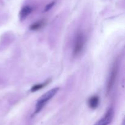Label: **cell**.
<instances>
[{
    "mask_svg": "<svg viewBox=\"0 0 125 125\" xmlns=\"http://www.w3.org/2000/svg\"><path fill=\"white\" fill-rule=\"evenodd\" d=\"M59 90V88H54L50 89L46 93L43 94L41 97L37 100L35 105V110H34V114H37L45 107L46 103L57 93Z\"/></svg>",
    "mask_w": 125,
    "mask_h": 125,
    "instance_id": "1",
    "label": "cell"
},
{
    "mask_svg": "<svg viewBox=\"0 0 125 125\" xmlns=\"http://www.w3.org/2000/svg\"><path fill=\"white\" fill-rule=\"evenodd\" d=\"M85 42V38L84 34L78 33L76 36L73 47V55L75 56H78L83 51Z\"/></svg>",
    "mask_w": 125,
    "mask_h": 125,
    "instance_id": "2",
    "label": "cell"
},
{
    "mask_svg": "<svg viewBox=\"0 0 125 125\" xmlns=\"http://www.w3.org/2000/svg\"><path fill=\"white\" fill-rule=\"evenodd\" d=\"M117 72H118V65L117 63H115L112 67V70L110 72L109 77L108 81L107 84V93H110L112 89V87L114 85L115 82L116 78L117 75Z\"/></svg>",
    "mask_w": 125,
    "mask_h": 125,
    "instance_id": "3",
    "label": "cell"
},
{
    "mask_svg": "<svg viewBox=\"0 0 125 125\" xmlns=\"http://www.w3.org/2000/svg\"><path fill=\"white\" fill-rule=\"evenodd\" d=\"M114 115V112L112 107L109 108L107 110L105 115L102 118L97 121L94 125H108L112 122Z\"/></svg>",
    "mask_w": 125,
    "mask_h": 125,
    "instance_id": "4",
    "label": "cell"
},
{
    "mask_svg": "<svg viewBox=\"0 0 125 125\" xmlns=\"http://www.w3.org/2000/svg\"><path fill=\"white\" fill-rule=\"evenodd\" d=\"M32 11V8L29 6H25L20 12V18L21 20H24Z\"/></svg>",
    "mask_w": 125,
    "mask_h": 125,
    "instance_id": "5",
    "label": "cell"
},
{
    "mask_svg": "<svg viewBox=\"0 0 125 125\" xmlns=\"http://www.w3.org/2000/svg\"><path fill=\"white\" fill-rule=\"evenodd\" d=\"M99 102H100V99L97 96H93L89 98L88 100V104L89 107L92 109H95L98 106Z\"/></svg>",
    "mask_w": 125,
    "mask_h": 125,
    "instance_id": "6",
    "label": "cell"
},
{
    "mask_svg": "<svg viewBox=\"0 0 125 125\" xmlns=\"http://www.w3.org/2000/svg\"><path fill=\"white\" fill-rule=\"evenodd\" d=\"M45 25V20H40L37 21L36 22H34V23L30 26V29L33 31L38 30V29H40Z\"/></svg>",
    "mask_w": 125,
    "mask_h": 125,
    "instance_id": "7",
    "label": "cell"
},
{
    "mask_svg": "<svg viewBox=\"0 0 125 125\" xmlns=\"http://www.w3.org/2000/svg\"><path fill=\"white\" fill-rule=\"evenodd\" d=\"M48 82H49L48 81H47V82H45V83L35 85L33 86V87H32L31 89V91L32 92H34V91H36L39 90V89H42V88H43V87H45V86L48 84Z\"/></svg>",
    "mask_w": 125,
    "mask_h": 125,
    "instance_id": "8",
    "label": "cell"
},
{
    "mask_svg": "<svg viewBox=\"0 0 125 125\" xmlns=\"http://www.w3.org/2000/svg\"><path fill=\"white\" fill-rule=\"evenodd\" d=\"M54 4H55V1H52V2H50V4H48L45 7V11H48L49 10L51 9L54 6Z\"/></svg>",
    "mask_w": 125,
    "mask_h": 125,
    "instance_id": "9",
    "label": "cell"
}]
</instances>
